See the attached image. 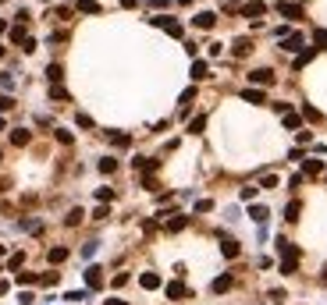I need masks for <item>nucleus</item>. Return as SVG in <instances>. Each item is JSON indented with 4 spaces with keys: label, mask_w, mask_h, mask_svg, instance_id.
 Wrapping results in <instances>:
<instances>
[{
    "label": "nucleus",
    "mask_w": 327,
    "mask_h": 305,
    "mask_svg": "<svg viewBox=\"0 0 327 305\" xmlns=\"http://www.w3.org/2000/svg\"><path fill=\"white\" fill-rule=\"evenodd\" d=\"M277 14H281V18H288V22H299V18H306L302 4H295V0H281V4H277Z\"/></svg>",
    "instance_id": "f257e3e1"
},
{
    "label": "nucleus",
    "mask_w": 327,
    "mask_h": 305,
    "mask_svg": "<svg viewBox=\"0 0 327 305\" xmlns=\"http://www.w3.org/2000/svg\"><path fill=\"white\" fill-rule=\"evenodd\" d=\"M157 28H164V32H171V36H182V25H178L171 14H157V18H150Z\"/></svg>",
    "instance_id": "f03ea898"
},
{
    "label": "nucleus",
    "mask_w": 327,
    "mask_h": 305,
    "mask_svg": "<svg viewBox=\"0 0 327 305\" xmlns=\"http://www.w3.org/2000/svg\"><path fill=\"white\" fill-rule=\"evenodd\" d=\"M249 82H252V89L256 85H274V71L271 68H256V71H249Z\"/></svg>",
    "instance_id": "7ed1b4c3"
},
{
    "label": "nucleus",
    "mask_w": 327,
    "mask_h": 305,
    "mask_svg": "<svg viewBox=\"0 0 327 305\" xmlns=\"http://www.w3.org/2000/svg\"><path fill=\"white\" fill-rule=\"evenodd\" d=\"M306 47V39L299 36V32H292V36H285V39H281V50H288V53H299Z\"/></svg>",
    "instance_id": "20e7f679"
},
{
    "label": "nucleus",
    "mask_w": 327,
    "mask_h": 305,
    "mask_svg": "<svg viewBox=\"0 0 327 305\" xmlns=\"http://www.w3.org/2000/svg\"><path fill=\"white\" fill-rule=\"evenodd\" d=\"M231 287H235V277H231V273H220V277L210 284V291L214 295H224V291H231Z\"/></svg>",
    "instance_id": "39448f33"
},
{
    "label": "nucleus",
    "mask_w": 327,
    "mask_h": 305,
    "mask_svg": "<svg viewBox=\"0 0 327 305\" xmlns=\"http://www.w3.org/2000/svg\"><path fill=\"white\" fill-rule=\"evenodd\" d=\"M263 11H267L263 0H249V4H242V18H260Z\"/></svg>",
    "instance_id": "423d86ee"
},
{
    "label": "nucleus",
    "mask_w": 327,
    "mask_h": 305,
    "mask_svg": "<svg viewBox=\"0 0 327 305\" xmlns=\"http://www.w3.org/2000/svg\"><path fill=\"white\" fill-rule=\"evenodd\" d=\"M192 25H196V28H214L217 25V14L214 11H199L196 18H192Z\"/></svg>",
    "instance_id": "0eeeda50"
},
{
    "label": "nucleus",
    "mask_w": 327,
    "mask_h": 305,
    "mask_svg": "<svg viewBox=\"0 0 327 305\" xmlns=\"http://www.w3.org/2000/svg\"><path fill=\"white\" fill-rule=\"evenodd\" d=\"M231 53H235V57H249V53H252V39H245V36L235 39V43H231Z\"/></svg>",
    "instance_id": "6e6552de"
},
{
    "label": "nucleus",
    "mask_w": 327,
    "mask_h": 305,
    "mask_svg": "<svg viewBox=\"0 0 327 305\" xmlns=\"http://www.w3.org/2000/svg\"><path fill=\"white\" fill-rule=\"evenodd\" d=\"M85 287H103V270L100 266H89L85 270Z\"/></svg>",
    "instance_id": "1a4fd4ad"
},
{
    "label": "nucleus",
    "mask_w": 327,
    "mask_h": 305,
    "mask_svg": "<svg viewBox=\"0 0 327 305\" xmlns=\"http://www.w3.org/2000/svg\"><path fill=\"white\" fill-rule=\"evenodd\" d=\"M192 78H196V82L210 78V64H206V60H192Z\"/></svg>",
    "instance_id": "9d476101"
},
{
    "label": "nucleus",
    "mask_w": 327,
    "mask_h": 305,
    "mask_svg": "<svg viewBox=\"0 0 327 305\" xmlns=\"http://www.w3.org/2000/svg\"><path fill=\"white\" fill-rule=\"evenodd\" d=\"M185 295H189V287H185L182 280H174V284H167V298H171V302H178V298H185Z\"/></svg>",
    "instance_id": "9b49d317"
},
{
    "label": "nucleus",
    "mask_w": 327,
    "mask_h": 305,
    "mask_svg": "<svg viewBox=\"0 0 327 305\" xmlns=\"http://www.w3.org/2000/svg\"><path fill=\"white\" fill-rule=\"evenodd\" d=\"M242 100L260 106V103H267V93H263V89H245V93H242Z\"/></svg>",
    "instance_id": "f8f14e48"
},
{
    "label": "nucleus",
    "mask_w": 327,
    "mask_h": 305,
    "mask_svg": "<svg viewBox=\"0 0 327 305\" xmlns=\"http://www.w3.org/2000/svg\"><path fill=\"white\" fill-rule=\"evenodd\" d=\"M220 255H224V259H235V255H239V241L224 238V241H220Z\"/></svg>",
    "instance_id": "ddd939ff"
},
{
    "label": "nucleus",
    "mask_w": 327,
    "mask_h": 305,
    "mask_svg": "<svg viewBox=\"0 0 327 305\" xmlns=\"http://www.w3.org/2000/svg\"><path fill=\"white\" fill-rule=\"evenodd\" d=\"M139 284L146 287V291H157V287H160V273H142Z\"/></svg>",
    "instance_id": "4468645a"
},
{
    "label": "nucleus",
    "mask_w": 327,
    "mask_h": 305,
    "mask_svg": "<svg viewBox=\"0 0 327 305\" xmlns=\"http://www.w3.org/2000/svg\"><path fill=\"white\" fill-rule=\"evenodd\" d=\"M324 171V160H302V174H309V178H317Z\"/></svg>",
    "instance_id": "2eb2a0df"
},
{
    "label": "nucleus",
    "mask_w": 327,
    "mask_h": 305,
    "mask_svg": "<svg viewBox=\"0 0 327 305\" xmlns=\"http://www.w3.org/2000/svg\"><path fill=\"white\" fill-rule=\"evenodd\" d=\"M7 36H11V43H18V47H25V43L32 39V36H25V28H22V25H14V28H11Z\"/></svg>",
    "instance_id": "dca6fc26"
},
{
    "label": "nucleus",
    "mask_w": 327,
    "mask_h": 305,
    "mask_svg": "<svg viewBox=\"0 0 327 305\" xmlns=\"http://www.w3.org/2000/svg\"><path fill=\"white\" fill-rule=\"evenodd\" d=\"M47 259H50L54 266H61L64 259H68V249H61V245H57V249H50V252H47Z\"/></svg>",
    "instance_id": "f3484780"
},
{
    "label": "nucleus",
    "mask_w": 327,
    "mask_h": 305,
    "mask_svg": "<svg viewBox=\"0 0 327 305\" xmlns=\"http://www.w3.org/2000/svg\"><path fill=\"white\" fill-rule=\"evenodd\" d=\"M47 78H50L54 85H61V78H64V68H61V64H50V68H47Z\"/></svg>",
    "instance_id": "a211bd4d"
},
{
    "label": "nucleus",
    "mask_w": 327,
    "mask_h": 305,
    "mask_svg": "<svg viewBox=\"0 0 327 305\" xmlns=\"http://www.w3.org/2000/svg\"><path fill=\"white\" fill-rule=\"evenodd\" d=\"M203 128H206V117H203V114L189 121V135H203Z\"/></svg>",
    "instance_id": "6ab92c4d"
},
{
    "label": "nucleus",
    "mask_w": 327,
    "mask_h": 305,
    "mask_svg": "<svg viewBox=\"0 0 327 305\" xmlns=\"http://www.w3.org/2000/svg\"><path fill=\"white\" fill-rule=\"evenodd\" d=\"M11 142L18 146V149H22V146H28V131H25V128H14V131H11Z\"/></svg>",
    "instance_id": "aec40b11"
},
{
    "label": "nucleus",
    "mask_w": 327,
    "mask_h": 305,
    "mask_svg": "<svg viewBox=\"0 0 327 305\" xmlns=\"http://www.w3.org/2000/svg\"><path fill=\"white\" fill-rule=\"evenodd\" d=\"M14 280H18L22 287H28V284H39V273H28V270H22V273H18Z\"/></svg>",
    "instance_id": "412c9836"
},
{
    "label": "nucleus",
    "mask_w": 327,
    "mask_h": 305,
    "mask_svg": "<svg viewBox=\"0 0 327 305\" xmlns=\"http://www.w3.org/2000/svg\"><path fill=\"white\" fill-rule=\"evenodd\" d=\"M82 14H100V4H96V0H79V4H75Z\"/></svg>",
    "instance_id": "4be33fe9"
},
{
    "label": "nucleus",
    "mask_w": 327,
    "mask_h": 305,
    "mask_svg": "<svg viewBox=\"0 0 327 305\" xmlns=\"http://www.w3.org/2000/svg\"><path fill=\"white\" fill-rule=\"evenodd\" d=\"M249 217L256 220V224H263L267 217H271V213H267V206H249Z\"/></svg>",
    "instance_id": "5701e85b"
},
{
    "label": "nucleus",
    "mask_w": 327,
    "mask_h": 305,
    "mask_svg": "<svg viewBox=\"0 0 327 305\" xmlns=\"http://www.w3.org/2000/svg\"><path fill=\"white\" fill-rule=\"evenodd\" d=\"M185 224H189V217H171L167 220V231L174 234V231H185Z\"/></svg>",
    "instance_id": "b1692460"
},
{
    "label": "nucleus",
    "mask_w": 327,
    "mask_h": 305,
    "mask_svg": "<svg viewBox=\"0 0 327 305\" xmlns=\"http://www.w3.org/2000/svg\"><path fill=\"white\" fill-rule=\"evenodd\" d=\"M313 53H317L313 47H306V50H302L299 57H295V68H302V64H309V60H313Z\"/></svg>",
    "instance_id": "393cba45"
},
{
    "label": "nucleus",
    "mask_w": 327,
    "mask_h": 305,
    "mask_svg": "<svg viewBox=\"0 0 327 305\" xmlns=\"http://www.w3.org/2000/svg\"><path fill=\"white\" fill-rule=\"evenodd\" d=\"M299 125H302V117L288 110V114H285V128H292V131H299Z\"/></svg>",
    "instance_id": "a878e982"
},
{
    "label": "nucleus",
    "mask_w": 327,
    "mask_h": 305,
    "mask_svg": "<svg viewBox=\"0 0 327 305\" xmlns=\"http://www.w3.org/2000/svg\"><path fill=\"white\" fill-rule=\"evenodd\" d=\"M82 217H85L82 209H71L68 217H64V224H68V227H79V224H82Z\"/></svg>",
    "instance_id": "bb28decb"
},
{
    "label": "nucleus",
    "mask_w": 327,
    "mask_h": 305,
    "mask_svg": "<svg viewBox=\"0 0 327 305\" xmlns=\"http://www.w3.org/2000/svg\"><path fill=\"white\" fill-rule=\"evenodd\" d=\"M110 142H114V146H121V149H128V146H132V139H128V135H121V131H110Z\"/></svg>",
    "instance_id": "cd10ccee"
},
{
    "label": "nucleus",
    "mask_w": 327,
    "mask_h": 305,
    "mask_svg": "<svg viewBox=\"0 0 327 305\" xmlns=\"http://www.w3.org/2000/svg\"><path fill=\"white\" fill-rule=\"evenodd\" d=\"M299 209H302L299 203H288V209H285V220H288V224H295V220H299Z\"/></svg>",
    "instance_id": "c85d7f7f"
},
{
    "label": "nucleus",
    "mask_w": 327,
    "mask_h": 305,
    "mask_svg": "<svg viewBox=\"0 0 327 305\" xmlns=\"http://www.w3.org/2000/svg\"><path fill=\"white\" fill-rule=\"evenodd\" d=\"M50 100H61V103H64V100H71V96H68L64 85H54V89H50Z\"/></svg>",
    "instance_id": "c756f323"
},
{
    "label": "nucleus",
    "mask_w": 327,
    "mask_h": 305,
    "mask_svg": "<svg viewBox=\"0 0 327 305\" xmlns=\"http://www.w3.org/2000/svg\"><path fill=\"white\" fill-rule=\"evenodd\" d=\"M100 171H103V174H114V171H117V160H114V156L100 160Z\"/></svg>",
    "instance_id": "7c9ffc66"
},
{
    "label": "nucleus",
    "mask_w": 327,
    "mask_h": 305,
    "mask_svg": "<svg viewBox=\"0 0 327 305\" xmlns=\"http://www.w3.org/2000/svg\"><path fill=\"white\" fill-rule=\"evenodd\" d=\"M57 277H61V273H39V284H43V287H54Z\"/></svg>",
    "instance_id": "2f4dec72"
},
{
    "label": "nucleus",
    "mask_w": 327,
    "mask_h": 305,
    "mask_svg": "<svg viewBox=\"0 0 327 305\" xmlns=\"http://www.w3.org/2000/svg\"><path fill=\"white\" fill-rule=\"evenodd\" d=\"M96 199H100L103 206H107V203L114 199V188H96Z\"/></svg>",
    "instance_id": "473e14b6"
},
{
    "label": "nucleus",
    "mask_w": 327,
    "mask_h": 305,
    "mask_svg": "<svg viewBox=\"0 0 327 305\" xmlns=\"http://www.w3.org/2000/svg\"><path fill=\"white\" fill-rule=\"evenodd\" d=\"M22 263H25V255H22V252H14V255L7 259V270H18Z\"/></svg>",
    "instance_id": "72a5a7b5"
},
{
    "label": "nucleus",
    "mask_w": 327,
    "mask_h": 305,
    "mask_svg": "<svg viewBox=\"0 0 327 305\" xmlns=\"http://www.w3.org/2000/svg\"><path fill=\"white\" fill-rule=\"evenodd\" d=\"M302 117L306 121H320V110H317V106H302Z\"/></svg>",
    "instance_id": "f704fd0d"
},
{
    "label": "nucleus",
    "mask_w": 327,
    "mask_h": 305,
    "mask_svg": "<svg viewBox=\"0 0 327 305\" xmlns=\"http://www.w3.org/2000/svg\"><path fill=\"white\" fill-rule=\"evenodd\" d=\"M75 125H79V128H93V117H89V114H79Z\"/></svg>",
    "instance_id": "c9c22d12"
},
{
    "label": "nucleus",
    "mask_w": 327,
    "mask_h": 305,
    "mask_svg": "<svg viewBox=\"0 0 327 305\" xmlns=\"http://www.w3.org/2000/svg\"><path fill=\"white\" fill-rule=\"evenodd\" d=\"M93 217H96V220H107V217H110V209H107V206L100 203V206H96V213H93Z\"/></svg>",
    "instance_id": "e433bc0d"
},
{
    "label": "nucleus",
    "mask_w": 327,
    "mask_h": 305,
    "mask_svg": "<svg viewBox=\"0 0 327 305\" xmlns=\"http://www.w3.org/2000/svg\"><path fill=\"white\" fill-rule=\"evenodd\" d=\"M192 100H196V89H185V93H182V106H189Z\"/></svg>",
    "instance_id": "4c0bfd02"
},
{
    "label": "nucleus",
    "mask_w": 327,
    "mask_h": 305,
    "mask_svg": "<svg viewBox=\"0 0 327 305\" xmlns=\"http://www.w3.org/2000/svg\"><path fill=\"white\" fill-rule=\"evenodd\" d=\"M313 39L320 43V47H324V50H327V32H324V28H317V32H313Z\"/></svg>",
    "instance_id": "58836bf2"
},
{
    "label": "nucleus",
    "mask_w": 327,
    "mask_h": 305,
    "mask_svg": "<svg viewBox=\"0 0 327 305\" xmlns=\"http://www.w3.org/2000/svg\"><path fill=\"white\" fill-rule=\"evenodd\" d=\"M260 185H263V188H274V185H277V178H274V174H263Z\"/></svg>",
    "instance_id": "ea45409f"
},
{
    "label": "nucleus",
    "mask_w": 327,
    "mask_h": 305,
    "mask_svg": "<svg viewBox=\"0 0 327 305\" xmlns=\"http://www.w3.org/2000/svg\"><path fill=\"white\" fill-rule=\"evenodd\" d=\"M57 142H64V146H71V131H61V128H57Z\"/></svg>",
    "instance_id": "a19ab883"
},
{
    "label": "nucleus",
    "mask_w": 327,
    "mask_h": 305,
    "mask_svg": "<svg viewBox=\"0 0 327 305\" xmlns=\"http://www.w3.org/2000/svg\"><path fill=\"white\" fill-rule=\"evenodd\" d=\"M11 106H14V100H11V96H0V110H4V114H7V110H11Z\"/></svg>",
    "instance_id": "79ce46f5"
},
{
    "label": "nucleus",
    "mask_w": 327,
    "mask_h": 305,
    "mask_svg": "<svg viewBox=\"0 0 327 305\" xmlns=\"http://www.w3.org/2000/svg\"><path fill=\"white\" fill-rule=\"evenodd\" d=\"M210 206H214L210 199H199V203H196V213H206V209H210Z\"/></svg>",
    "instance_id": "37998d69"
},
{
    "label": "nucleus",
    "mask_w": 327,
    "mask_h": 305,
    "mask_svg": "<svg viewBox=\"0 0 327 305\" xmlns=\"http://www.w3.org/2000/svg\"><path fill=\"white\" fill-rule=\"evenodd\" d=\"M107 305H128V302H121V298H107Z\"/></svg>",
    "instance_id": "c03bdc74"
},
{
    "label": "nucleus",
    "mask_w": 327,
    "mask_h": 305,
    "mask_svg": "<svg viewBox=\"0 0 327 305\" xmlns=\"http://www.w3.org/2000/svg\"><path fill=\"white\" fill-rule=\"evenodd\" d=\"M320 280H324V284H327V263H324V270H320Z\"/></svg>",
    "instance_id": "a18cd8bd"
},
{
    "label": "nucleus",
    "mask_w": 327,
    "mask_h": 305,
    "mask_svg": "<svg viewBox=\"0 0 327 305\" xmlns=\"http://www.w3.org/2000/svg\"><path fill=\"white\" fill-rule=\"evenodd\" d=\"M4 32H7V22H4V18H0V36H4Z\"/></svg>",
    "instance_id": "49530a36"
},
{
    "label": "nucleus",
    "mask_w": 327,
    "mask_h": 305,
    "mask_svg": "<svg viewBox=\"0 0 327 305\" xmlns=\"http://www.w3.org/2000/svg\"><path fill=\"white\" fill-rule=\"evenodd\" d=\"M0 131H7V121H4V117H0Z\"/></svg>",
    "instance_id": "de8ad7c7"
},
{
    "label": "nucleus",
    "mask_w": 327,
    "mask_h": 305,
    "mask_svg": "<svg viewBox=\"0 0 327 305\" xmlns=\"http://www.w3.org/2000/svg\"><path fill=\"white\" fill-rule=\"evenodd\" d=\"M0 259H4V245H0Z\"/></svg>",
    "instance_id": "09e8293b"
},
{
    "label": "nucleus",
    "mask_w": 327,
    "mask_h": 305,
    "mask_svg": "<svg viewBox=\"0 0 327 305\" xmlns=\"http://www.w3.org/2000/svg\"><path fill=\"white\" fill-rule=\"evenodd\" d=\"M0 60H4V47H0Z\"/></svg>",
    "instance_id": "8fccbe9b"
},
{
    "label": "nucleus",
    "mask_w": 327,
    "mask_h": 305,
    "mask_svg": "<svg viewBox=\"0 0 327 305\" xmlns=\"http://www.w3.org/2000/svg\"><path fill=\"white\" fill-rule=\"evenodd\" d=\"M295 4H302V0H295Z\"/></svg>",
    "instance_id": "3c124183"
},
{
    "label": "nucleus",
    "mask_w": 327,
    "mask_h": 305,
    "mask_svg": "<svg viewBox=\"0 0 327 305\" xmlns=\"http://www.w3.org/2000/svg\"><path fill=\"white\" fill-rule=\"evenodd\" d=\"M0 160H4V156H0Z\"/></svg>",
    "instance_id": "603ef678"
}]
</instances>
